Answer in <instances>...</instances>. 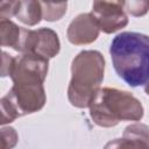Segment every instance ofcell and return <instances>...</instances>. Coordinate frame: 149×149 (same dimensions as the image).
<instances>
[{
    "label": "cell",
    "instance_id": "cell-7",
    "mask_svg": "<svg viewBox=\"0 0 149 149\" xmlns=\"http://www.w3.org/2000/svg\"><path fill=\"white\" fill-rule=\"evenodd\" d=\"M91 14L99 29L105 34L115 33L128 24V15L123 9L122 1H94Z\"/></svg>",
    "mask_w": 149,
    "mask_h": 149
},
{
    "label": "cell",
    "instance_id": "cell-8",
    "mask_svg": "<svg viewBox=\"0 0 149 149\" xmlns=\"http://www.w3.org/2000/svg\"><path fill=\"white\" fill-rule=\"evenodd\" d=\"M100 29L91 13H81L77 15L69 24L66 36L70 43L74 45L90 44L99 36Z\"/></svg>",
    "mask_w": 149,
    "mask_h": 149
},
{
    "label": "cell",
    "instance_id": "cell-18",
    "mask_svg": "<svg viewBox=\"0 0 149 149\" xmlns=\"http://www.w3.org/2000/svg\"><path fill=\"white\" fill-rule=\"evenodd\" d=\"M144 92H146V94H148V95H149V81L144 85Z\"/></svg>",
    "mask_w": 149,
    "mask_h": 149
},
{
    "label": "cell",
    "instance_id": "cell-11",
    "mask_svg": "<svg viewBox=\"0 0 149 149\" xmlns=\"http://www.w3.org/2000/svg\"><path fill=\"white\" fill-rule=\"evenodd\" d=\"M42 6V17L45 21L54 22L58 21L66 13V2H44L41 1Z\"/></svg>",
    "mask_w": 149,
    "mask_h": 149
},
{
    "label": "cell",
    "instance_id": "cell-15",
    "mask_svg": "<svg viewBox=\"0 0 149 149\" xmlns=\"http://www.w3.org/2000/svg\"><path fill=\"white\" fill-rule=\"evenodd\" d=\"M1 149H13L19 141V135L13 127H3L1 129Z\"/></svg>",
    "mask_w": 149,
    "mask_h": 149
},
{
    "label": "cell",
    "instance_id": "cell-13",
    "mask_svg": "<svg viewBox=\"0 0 149 149\" xmlns=\"http://www.w3.org/2000/svg\"><path fill=\"white\" fill-rule=\"evenodd\" d=\"M123 137H132L139 141H142L147 144H149V126L141 123V122H135L129 126H127L123 130Z\"/></svg>",
    "mask_w": 149,
    "mask_h": 149
},
{
    "label": "cell",
    "instance_id": "cell-9",
    "mask_svg": "<svg viewBox=\"0 0 149 149\" xmlns=\"http://www.w3.org/2000/svg\"><path fill=\"white\" fill-rule=\"evenodd\" d=\"M15 17L26 26L29 27L36 26L43 19L41 1H34V0L20 1V7L17 9Z\"/></svg>",
    "mask_w": 149,
    "mask_h": 149
},
{
    "label": "cell",
    "instance_id": "cell-4",
    "mask_svg": "<svg viewBox=\"0 0 149 149\" xmlns=\"http://www.w3.org/2000/svg\"><path fill=\"white\" fill-rule=\"evenodd\" d=\"M15 115L20 118L42 109L47 102V95L43 84L17 83L0 100Z\"/></svg>",
    "mask_w": 149,
    "mask_h": 149
},
{
    "label": "cell",
    "instance_id": "cell-5",
    "mask_svg": "<svg viewBox=\"0 0 149 149\" xmlns=\"http://www.w3.org/2000/svg\"><path fill=\"white\" fill-rule=\"evenodd\" d=\"M61 49V42L56 31L50 28L26 29L21 30V38L17 51L50 59L55 57Z\"/></svg>",
    "mask_w": 149,
    "mask_h": 149
},
{
    "label": "cell",
    "instance_id": "cell-2",
    "mask_svg": "<svg viewBox=\"0 0 149 149\" xmlns=\"http://www.w3.org/2000/svg\"><path fill=\"white\" fill-rule=\"evenodd\" d=\"M105 58L98 50H83L71 63L68 99L77 108H86L104 80Z\"/></svg>",
    "mask_w": 149,
    "mask_h": 149
},
{
    "label": "cell",
    "instance_id": "cell-16",
    "mask_svg": "<svg viewBox=\"0 0 149 149\" xmlns=\"http://www.w3.org/2000/svg\"><path fill=\"white\" fill-rule=\"evenodd\" d=\"M20 7V1H1L0 2V19L9 20L15 16Z\"/></svg>",
    "mask_w": 149,
    "mask_h": 149
},
{
    "label": "cell",
    "instance_id": "cell-12",
    "mask_svg": "<svg viewBox=\"0 0 149 149\" xmlns=\"http://www.w3.org/2000/svg\"><path fill=\"white\" fill-rule=\"evenodd\" d=\"M104 149H149V144L132 137L122 136L121 139H114L107 142Z\"/></svg>",
    "mask_w": 149,
    "mask_h": 149
},
{
    "label": "cell",
    "instance_id": "cell-14",
    "mask_svg": "<svg viewBox=\"0 0 149 149\" xmlns=\"http://www.w3.org/2000/svg\"><path fill=\"white\" fill-rule=\"evenodd\" d=\"M123 9L127 15L143 16L149 12V1L135 0V1H122Z\"/></svg>",
    "mask_w": 149,
    "mask_h": 149
},
{
    "label": "cell",
    "instance_id": "cell-17",
    "mask_svg": "<svg viewBox=\"0 0 149 149\" xmlns=\"http://www.w3.org/2000/svg\"><path fill=\"white\" fill-rule=\"evenodd\" d=\"M15 57H12L6 51H2V65H1V77L10 76V72L13 70Z\"/></svg>",
    "mask_w": 149,
    "mask_h": 149
},
{
    "label": "cell",
    "instance_id": "cell-1",
    "mask_svg": "<svg viewBox=\"0 0 149 149\" xmlns=\"http://www.w3.org/2000/svg\"><path fill=\"white\" fill-rule=\"evenodd\" d=\"M109 55L116 74L129 86H144L149 81V36L125 31L111 42Z\"/></svg>",
    "mask_w": 149,
    "mask_h": 149
},
{
    "label": "cell",
    "instance_id": "cell-10",
    "mask_svg": "<svg viewBox=\"0 0 149 149\" xmlns=\"http://www.w3.org/2000/svg\"><path fill=\"white\" fill-rule=\"evenodd\" d=\"M22 28L10 20H0V37L1 45L9 47L17 51Z\"/></svg>",
    "mask_w": 149,
    "mask_h": 149
},
{
    "label": "cell",
    "instance_id": "cell-6",
    "mask_svg": "<svg viewBox=\"0 0 149 149\" xmlns=\"http://www.w3.org/2000/svg\"><path fill=\"white\" fill-rule=\"evenodd\" d=\"M49 70V59L40 56L21 54L15 57L10 78L13 84L29 83V84H43Z\"/></svg>",
    "mask_w": 149,
    "mask_h": 149
},
{
    "label": "cell",
    "instance_id": "cell-3",
    "mask_svg": "<svg viewBox=\"0 0 149 149\" xmlns=\"http://www.w3.org/2000/svg\"><path fill=\"white\" fill-rule=\"evenodd\" d=\"M88 108L93 122L104 128L114 127L120 121H140L144 113L136 97L112 87L99 88Z\"/></svg>",
    "mask_w": 149,
    "mask_h": 149
}]
</instances>
